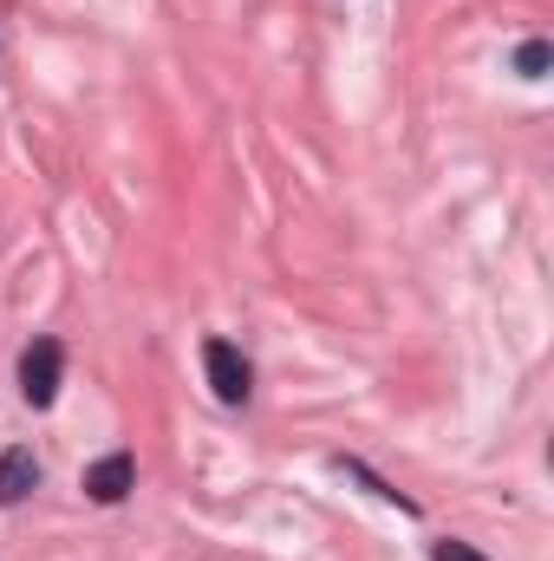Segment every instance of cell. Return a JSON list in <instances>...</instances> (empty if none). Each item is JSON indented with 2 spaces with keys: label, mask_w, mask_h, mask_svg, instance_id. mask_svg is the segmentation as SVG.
<instances>
[{
  "label": "cell",
  "mask_w": 554,
  "mask_h": 561,
  "mask_svg": "<svg viewBox=\"0 0 554 561\" xmlns=\"http://www.w3.org/2000/svg\"><path fill=\"white\" fill-rule=\"evenodd\" d=\"M59 373H66L59 340H33L26 359H20V392H26V405H53V399H59Z\"/></svg>",
  "instance_id": "1"
},
{
  "label": "cell",
  "mask_w": 554,
  "mask_h": 561,
  "mask_svg": "<svg viewBox=\"0 0 554 561\" xmlns=\"http://www.w3.org/2000/svg\"><path fill=\"white\" fill-rule=\"evenodd\" d=\"M203 366H209V386H216L222 405H242V399L255 392V373H249V359H242L229 340H209V346H203Z\"/></svg>",
  "instance_id": "2"
},
{
  "label": "cell",
  "mask_w": 554,
  "mask_h": 561,
  "mask_svg": "<svg viewBox=\"0 0 554 561\" xmlns=\"http://www.w3.org/2000/svg\"><path fill=\"white\" fill-rule=\"evenodd\" d=\"M131 483H138V463H131L125 450H112V457H99V463L85 470V496H92V503H118Z\"/></svg>",
  "instance_id": "3"
},
{
  "label": "cell",
  "mask_w": 554,
  "mask_h": 561,
  "mask_svg": "<svg viewBox=\"0 0 554 561\" xmlns=\"http://www.w3.org/2000/svg\"><path fill=\"white\" fill-rule=\"evenodd\" d=\"M33 483H39V463H33V450H0V510H7V503H20Z\"/></svg>",
  "instance_id": "4"
},
{
  "label": "cell",
  "mask_w": 554,
  "mask_h": 561,
  "mask_svg": "<svg viewBox=\"0 0 554 561\" xmlns=\"http://www.w3.org/2000/svg\"><path fill=\"white\" fill-rule=\"evenodd\" d=\"M549 59H554L549 39H529V46L516 53V72H522V79H542V72H549Z\"/></svg>",
  "instance_id": "5"
},
{
  "label": "cell",
  "mask_w": 554,
  "mask_h": 561,
  "mask_svg": "<svg viewBox=\"0 0 554 561\" xmlns=\"http://www.w3.org/2000/svg\"><path fill=\"white\" fill-rule=\"evenodd\" d=\"M430 561H489V556H476L470 542H437V549H430Z\"/></svg>",
  "instance_id": "6"
}]
</instances>
